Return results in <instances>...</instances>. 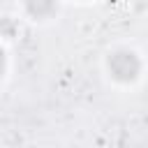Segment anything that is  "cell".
I'll return each mask as SVG.
<instances>
[{"mask_svg": "<svg viewBox=\"0 0 148 148\" xmlns=\"http://www.w3.org/2000/svg\"><path fill=\"white\" fill-rule=\"evenodd\" d=\"M109 69L118 81H132V79H136L141 62L132 51H118L109 58Z\"/></svg>", "mask_w": 148, "mask_h": 148, "instance_id": "obj_1", "label": "cell"}, {"mask_svg": "<svg viewBox=\"0 0 148 148\" xmlns=\"http://www.w3.org/2000/svg\"><path fill=\"white\" fill-rule=\"evenodd\" d=\"M28 12L32 16H46L53 12V0H28Z\"/></svg>", "mask_w": 148, "mask_h": 148, "instance_id": "obj_2", "label": "cell"}]
</instances>
